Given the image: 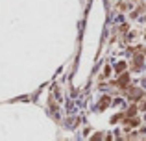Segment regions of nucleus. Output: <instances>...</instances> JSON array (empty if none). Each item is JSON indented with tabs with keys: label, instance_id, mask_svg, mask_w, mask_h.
Returning <instances> with one entry per match:
<instances>
[{
	"label": "nucleus",
	"instance_id": "1",
	"mask_svg": "<svg viewBox=\"0 0 146 141\" xmlns=\"http://www.w3.org/2000/svg\"><path fill=\"white\" fill-rule=\"evenodd\" d=\"M128 80H129V76H128V74H124V76H122V78H120V80H118V84H120V86H122V87H124V86H126V84H128Z\"/></svg>",
	"mask_w": 146,
	"mask_h": 141
},
{
	"label": "nucleus",
	"instance_id": "2",
	"mask_svg": "<svg viewBox=\"0 0 146 141\" xmlns=\"http://www.w3.org/2000/svg\"><path fill=\"white\" fill-rule=\"evenodd\" d=\"M106 106H109V97L102 98V108H106Z\"/></svg>",
	"mask_w": 146,
	"mask_h": 141
}]
</instances>
